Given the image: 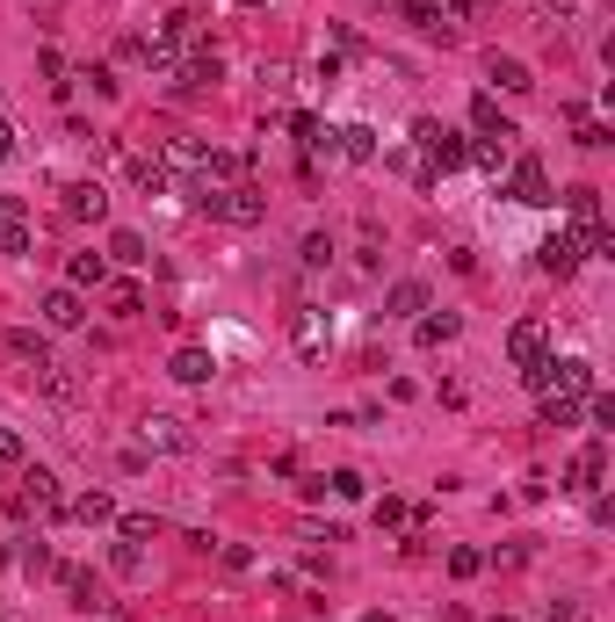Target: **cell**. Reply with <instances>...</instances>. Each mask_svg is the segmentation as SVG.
<instances>
[{"label":"cell","mask_w":615,"mask_h":622,"mask_svg":"<svg viewBox=\"0 0 615 622\" xmlns=\"http://www.w3.org/2000/svg\"><path fill=\"white\" fill-rule=\"evenodd\" d=\"M413 145H420V160L435 167V181H442V174H456V167L471 160V138H456L449 123H435V116H420V123H413Z\"/></svg>","instance_id":"6da1fadb"},{"label":"cell","mask_w":615,"mask_h":622,"mask_svg":"<svg viewBox=\"0 0 615 622\" xmlns=\"http://www.w3.org/2000/svg\"><path fill=\"white\" fill-rule=\"evenodd\" d=\"M22 521L29 514H44V521H58V514H66V492H58V478L44 471V463H29V471H22V492H15V500H8Z\"/></svg>","instance_id":"7a4b0ae2"},{"label":"cell","mask_w":615,"mask_h":622,"mask_svg":"<svg viewBox=\"0 0 615 622\" xmlns=\"http://www.w3.org/2000/svg\"><path fill=\"white\" fill-rule=\"evenodd\" d=\"M196 203L210 217H225V225H261V217H268V196L261 189H203Z\"/></svg>","instance_id":"3957f363"},{"label":"cell","mask_w":615,"mask_h":622,"mask_svg":"<svg viewBox=\"0 0 615 622\" xmlns=\"http://www.w3.org/2000/svg\"><path fill=\"white\" fill-rule=\"evenodd\" d=\"M543 355H550V326H543V319H514V326H507V362H514V369H536Z\"/></svg>","instance_id":"277c9868"},{"label":"cell","mask_w":615,"mask_h":622,"mask_svg":"<svg viewBox=\"0 0 615 622\" xmlns=\"http://www.w3.org/2000/svg\"><path fill=\"white\" fill-rule=\"evenodd\" d=\"M579 261H587L579 232H550V239L536 246V268H543V275H558V283H565V275H579Z\"/></svg>","instance_id":"5b68a950"},{"label":"cell","mask_w":615,"mask_h":622,"mask_svg":"<svg viewBox=\"0 0 615 622\" xmlns=\"http://www.w3.org/2000/svg\"><path fill=\"white\" fill-rule=\"evenodd\" d=\"M290 340H297V355H304V362H326V348H333L326 311H312V304H304V311H297V326H290Z\"/></svg>","instance_id":"8992f818"},{"label":"cell","mask_w":615,"mask_h":622,"mask_svg":"<svg viewBox=\"0 0 615 622\" xmlns=\"http://www.w3.org/2000/svg\"><path fill=\"white\" fill-rule=\"evenodd\" d=\"M66 217H80V225H102V217H109L102 181H66Z\"/></svg>","instance_id":"52a82bcc"},{"label":"cell","mask_w":615,"mask_h":622,"mask_svg":"<svg viewBox=\"0 0 615 622\" xmlns=\"http://www.w3.org/2000/svg\"><path fill=\"white\" fill-rule=\"evenodd\" d=\"M37 311H44V326H51V333H73V326L87 319V304H80V290H73V283H66V290H51Z\"/></svg>","instance_id":"ba28073f"},{"label":"cell","mask_w":615,"mask_h":622,"mask_svg":"<svg viewBox=\"0 0 615 622\" xmlns=\"http://www.w3.org/2000/svg\"><path fill=\"white\" fill-rule=\"evenodd\" d=\"M601 471H608V449L587 442V449L572 456V471H565V492H601Z\"/></svg>","instance_id":"9c48e42d"},{"label":"cell","mask_w":615,"mask_h":622,"mask_svg":"<svg viewBox=\"0 0 615 622\" xmlns=\"http://www.w3.org/2000/svg\"><path fill=\"white\" fill-rule=\"evenodd\" d=\"M565 210H572V232H579V239H587V232H601V189H594V181L565 189Z\"/></svg>","instance_id":"30bf717a"},{"label":"cell","mask_w":615,"mask_h":622,"mask_svg":"<svg viewBox=\"0 0 615 622\" xmlns=\"http://www.w3.org/2000/svg\"><path fill=\"white\" fill-rule=\"evenodd\" d=\"M514 203H529V210L558 203V196H550V174H543V160H521V167H514Z\"/></svg>","instance_id":"8fae6325"},{"label":"cell","mask_w":615,"mask_h":622,"mask_svg":"<svg viewBox=\"0 0 615 622\" xmlns=\"http://www.w3.org/2000/svg\"><path fill=\"white\" fill-rule=\"evenodd\" d=\"M37 391L51 398V406H73V398H80V377H73L66 362H37Z\"/></svg>","instance_id":"7c38bea8"},{"label":"cell","mask_w":615,"mask_h":622,"mask_svg":"<svg viewBox=\"0 0 615 622\" xmlns=\"http://www.w3.org/2000/svg\"><path fill=\"white\" fill-rule=\"evenodd\" d=\"M485 80H492V87H507V95H529V87H536V73L521 66V58H500V51L485 58Z\"/></svg>","instance_id":"4fadbf2b"},{"label":"cell","mask_w":615,"mask_h":622,"mask_svg":"<svg viewBox=\"0 0 615 622\" xmlns=\"http://www.w3.org/2000/svg\"><path fill=\"white\" fill-rule=\"evenodd\" d=\"M145 449L181 456V449H189V427H181V420H167V413H152V420H145Z\"/></svg>","instance_id":"5bb4252c"},{"label":"cell","mask_w":615,"mask_h":622,"mask_svg":"<svg viewBox=\"0 0 615 622\" xmlns=\"http://www.w3.org/2000/svg\"><path fill=\"white\" fill-rule=\"evenodd\" d=\"M210 369H218V362H210V348H181V355L167 362V377H174V384H210Z\"/></svg>","instance_id":"9a60e30c"},{"label":"cell","mask_w":615,"mask_h":622,"mask_svg":"<svg viewBox=\"0 0 615 622\" xmlns=\"http://www.w3.org/2000/svg\"><path fill=\"white\" fill-rule=\"evenodd\" d=\"M471 123H478V131H485L492 145H507V138H521V131H514V123L500 116V102H492V95H478V102H471Z\"/></svg>","instance_id":"2e32d148"},{"label":"cell","mask_w":615,"mask_h":622,"mask_svg":"<svg viewBox=\"0 0 615 622\" xmlns=\"http://www.w3.org/2000/svg\"><path fill=\"white\" fill-rule=\"evenodd\" d=\"M66 283H73V290H102V283H109V254H73V261H66Z\"/></svg>","instance_id":"e0dca14e"},{"label":"cell","mask_w":615,"mask_h":622,"mask_svg":"<svg viewBox=\"0 0 615 622\" xmlns=\"http://www.w3.org/2000/svg\"><path fill=\"white\" fill-rule=\"evenodd\" d=\"M456 326H464V319H456V311H420L413 340H420V348H442V340H456Z\"/></svg>","instance_id":"ac0fdd59"},{"label":"cell","mask_w":615,"mask_h":622,"mask_svg":"<svg viewBox=\"0 0 615 622\" xmlns=\"http://www.w3.org/2000/svg\"><path fill=\"white\" fill-rule=\"evenodd\" d=\"M333 145H341L348 160H362V167L377 160V131H369V123H341V131H333Z\"/></svg>","instance_id":"d6986e66"},{"label":"cell","mask_w":615,"mask_h":622,"mask_svg":"<svg viewBox=\"0 0 615 622\" xmlns=\"http://www.w3.org/2000/svg\"><path fill=\"white\" fill-rule=\"evenodd\" d=\"M398 15H406L413 29H427V37H449V22H442V0H398Z\"/></svg>","instance_id":"ffe728a7"},{"label":"cell","mask_w":615,"mask_h":622,"mask_svg":"<svg viewBox=\"0 0 615 622\" xmlns=\"http://www.w3.org/2000/svg\"><path fill=\"white\" fill-rule=\"evenodd\" d=\"M384 311H391V319H420V311H427V283H391Z\"/></svg>","instance_id":"44dd1931"},{"label":"cell","mask_w":615,"mask_h":622,"mask_svg":"<svg viewBox=\"0 0 615 622\" xmlns=\"http://www.w3.org/2000/svg\"><path fill=\"white\" fill-rule=\"evenodd\" d=\"M66 514L87 521V528H102V521H116V500L109 492H80V500H66Z\"/></svg>","instance_id":"7402d4cb"},{"label":"cell","mask_w":615,"mask_h":622,"mask_svg":"<svg viewBox=\"0 0 615 622\" xmlns=\"http://www.w3.org/2000/svg\"><path fill=\"white\" fill-rule=\"evenodd\" d=\"M210 152L196 145V138H167V152H160V167H203Z\"/></svg>","instance_id":"603a6c76"},{"label":"cell","mask_w":615,"mask_h":622,"mask_svg":"<svg viewBox=\"0 0 615 622\" xmlns=\"http://www.w3.org/2000/svg\"><path fill=\"white\" fill-rule=\"evenodd\" d=\"M131 181H138L145 196H160V189H167V167L152 160V152H138V160H131Z\"/></svg>","instance_id":"cb8c5ba5"},{"label":"cell","mask_w":615,"mask_h":622,"mask_svg":"<svg viewBox=\"0 0 615 622\" xmlns=\"http://www.w3.org/2000/svg\"><path fill=\"white\" fill-rule=\"evenodd\" d=\"M109 254H116L123 268H145V261H152V254H145V239H138V232H109Z\"/></svg>","instance_id":"d4e9b609"},{"label":"cell","mask_w":615,"mask_h":622,"mask_svg":"<svg viewBox=\"0 0 615 622\" xmlns=\"http://www.w3.org/2000/svg\"><path fill=\"white\" fill-rule=\"evenodd\" d=\"M579 420V398H565V391H543V427H572Z\"/></svg>","instance_id":"484cf974"},{"label":"cell","mask_w":615,"mask_h":622,"mask_svg":"<svg viewBox=\"0 0 615 622\" xmlns=\"http://www.w3.org/2000/svg\"><path fill=\"white\" fill-rule=\"evenodd\" d=\"M8 355H22V362H51L44 333H29V326H15V333H8Z\"/></svg>","instance_id":"4316f807"},{"label":"cell","mask_w":615,"mask_h":622,"mask_svg":"<svg viewBox=\"0 0 615 622\" xmlns=\"http://www.w3.org/2000/svg\"><path fill=\"white\" fill-rule=\"evenodd\" d=\"M58 586L73 594V608H95V579H87L80 565H66V572H58Z\"/></svg>","instance_id":"83f0119b"},{"label":"cell","mask_w":615,"mask_h":622,"mask_svg":"<svg viewBox=\"0 0 615 622\" xmlns=\"http://www.w3.org/2000/svg\"><path fill=\"white\" fill-rule=\"evenodd\" d=\"M116 528H123V543H152L160 536V514H123Z\"/></svg>","instance_id":"f1b7e54d"},{"label":"cell","mask_w":615,"mask_h":622,"mask_svg":"<svg viewBox=\"0 0 615 622\" xmlns=\"http://www.w3.org/2000/svg\"><path fill=\"white\" fill-rule=\"evenodd\" d=\"M290 131H297V145H312V152H319V145H333V131H326L319 116H290Z\"/></svg>","instance_id":"f546056e"},{"label":"cell","mask_w":615,"mask_h":622,"mask_svg":"<svg viewBox=\"0 0 615 622\" xmlns=\"http://www.w3.org/2000/svg\"><path fill=\"white\" fill-rule=\"evenodd\" d=\"M0 254H29V225L22 217H0Z\"/></svg>","instance_id":"4dcf8cb0"},{"label":"cell","mask_w":615,"mask_h":622,"mask_svg":"<svg viewBox=\"0 0 615 622\" xmlns=\"http://www.w3.org/2000/svg\"><path fill=\"white\" fill-rule=\"evenodd\" d=\"M109 304H116V319H138V311H145V297H138L131 283H116V290H109Z\"/></svg>","instance_id":"1f68e13d"},{"label":"cell","mask_w":615,"mask_h":622,"mask_svg":"<svg viewBox=\"0 0 615 622\" xmlns=\"http://www.w3.org/2000/svg\"><path fill=\"white\" fill-rule=\"evenodd\" d=\"M326 492H341V500H362L369 485H362V471H333V478H326Z\"/></svg>","instance_id":"d6a6232c"},{"label":"cell","mask_w":615,"mask_h":622,"mask_svg":"<svg viewBox=\"0 0 615 622\" xmlns=\"http://www.w3.org/2000/svg\"><path fill=\"white\" fill-rule=\"evenodd\" d=\"M109 565H116V572H123V579H131V572H138V565H145V550H138V543H116V550H109Z\"/></svg>","instance_id":"836d02e7"},{"label":"cell","mask_w":615,"mask_h":622,"mask_svg":"<svg viewBox=\"0 0 615 622\" xmlns=\"http://www.w3.org/2000/svg\"><path fill=\"white\" fill-rule=\"evenodd\" d=\"M15 557H22V565H29V572H51V550H44L37 536H22V550H15Z\"/></svg>","instance_id":"e575fe53"},{"label":"cell","mask_w":615,"mask_h":622,"mask_svg":"<svg viewBox=\"0 0 615 622\" xmlns=\"http://www.w3.org/2000/svg\"><path fill=\"white\" fill-rule=\"evenodd\" d=\"M449 572H456V579H478L485 557H478V550H449Z\"/></svg>","instance_id":"d590c367"},{"label":"cell","mask_w":615,"mask_h":622,"mask_svg":"<svg viewBox=\"0 0 615 622\" xmlns=\"http://www.w3.org/2000/svg\"><path fill=\"white\" fill-rule=\"evenodd\" d=\"M326 261H333V239L312 232V239H304V268H326Z\"/></svg>","instance_id":"8d00e7d4"},{"label":"cell","mask_w":615,"mask_h":622,"mask_svg":"<svg viewBox=\"0 0 615 622\" xmlns=\"http://www.w3.org/2000/svg\"><path fill=\"white\" fill-rule=\"evenodd\" d=\"M579 145H587V152H608V145H615V138H608V131H601V123H579Z\"/></svg>","instance_id":"74e56055"},{"label":"cell","mask_w":615,"mask_h":622,"mask_svg":"<svg viewBox=\"0 0 615 622\" xmlns=\"http://www.w3.org/2000/svg\"><path fill=\"white\" fill-rule=\"evenodd\" d=\"M218 557H225V572H246V565H254V550H246V543H225Z\"/></svg>","instance_id":"f35d334b"},{"label":"cell","mask_w":615,"mask_h":622,"mask_svg":"<svg viewBox=\"0 0 615 622\" xmlns=\"http://www.w3.org/2000/svg\"><path fill=\"white\" fill-rule=\"evenodd\" d=\"M377 521H384V528H413V514L398 507V500H384V507H377Z\"/></svg>","instance_id":"ab89813d"},{"label":"cell","mask_w":615,"mask_h":622,"mask_svg":"<svg viewBox=\"0 0 615 622\" xmlns=\"http://www.w3.org/2000/svg\"><path fill=\"white\" fill-rule=\"evenodd\" d=\"M0 463H22V434L15 427H0Z\"/></svg>","instance_id":"60d3db41"},{"label":"cell","mask_w":615,"mask_h":622,"mask_svg":"<svg viewBox=\"0 0 615 622\" xmlns=\"http://www.w3.org/2000/svg\"><path fill=\"white\" fill-rule=\"evenodd\" d=\"M8 160H15V123L0 116V167H8Z\"/></svg>","instance_id":"b9f144b4"},{"label":"cell","mask_w":615,"mask_h":622,"mask_svg":"<svg viewBox=\"0 0 615 622\" xmlns=\"http://www.w3.org/2000/svg\"><path fill=\"white\" fill-rule=\"evenodd\" d=\"M485 0H442V15H478Z\"/></svg>","instance_id":"7bdbcfd3"},{"label":"cell","mask_w":615,"mask_h":622,"mask_svg":"<svg viewBox=\"0 0 615 622\" xmlns=\"http://www.w3.org/2000/svg\"><path fill=\"white\" fill-rule=\"evenodd\" d=\"M0 217H22V196H8V189H0Z\"/></svg>","instance_id":"ee69618b"},{"label":"cell","mask_w":615,"mask_h":622,"mask_svg":"<svg viewBox=\"0 0 615 622\" xmlns=\"http://www.w3.org/2000/svg\"><path fill=\"white\" fill-rule=\"evenodd\" d=\"M543 8H550V15H572V8H579V0H543Z\"/></svg>","instance_id":"f6af8a7d"},{"label":"cell","mask_w":615,"mask_h":622,"mask_svg":"<svg viewBox=\"0 0 615 622\" xmlns=\"http://www.w3.org/2000/svg\"><path fill=\"white\" fill-rule=\"evenodd\" d=\"M8 565H15V550H0V572H8Z\"/></svg>","instance_id":"bcb514c9"},{"label":"cell","mask_w":615,"mask_h":622,"mask_svg":"<svg viewBox=\"0 0 615 622\" xmlns=\"http://www.w3.org/2000/svg\"><path fill=\"white\" fill-rule=\"evenodd\" d=\"M362 622H391V615H362Z\"/></svg>","instance_id":"7dc6e473"},{"label":"cell","mask_w":615,"mask_h":622,"mask_svg":"<svg viewBox=\"0 0 615 622\" xmlns=\"http://www.w3.org/2000/svg\"><path fill=\"white\" fill-rule=\"evenodd\" d=\"M246 8H261V0H246Z\"/></svg>","instance_id":"c3c4849f"}]
</instances>
